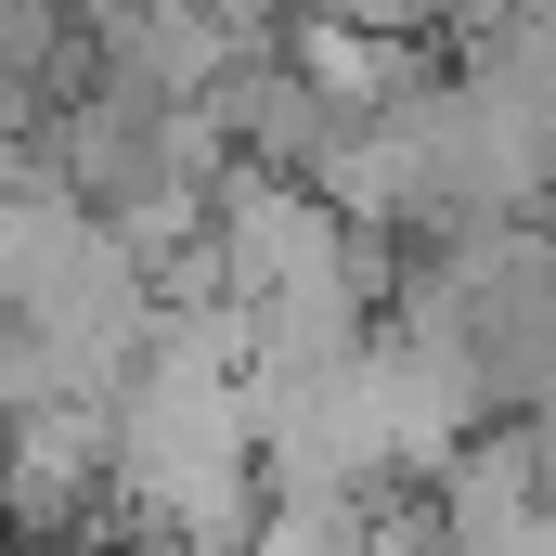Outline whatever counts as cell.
<instances>
[{"instance_id":"3957f363","label":"cell","mask_w":556,"mask_h":556,"mask_svg":"<svg viewBox=\"0 0 556 556\" xmlns=\"http://www.w3.org/2000/svg\"><path fill=\"white\" fill-rule=\"evenodd\" d=\"M194 13H207V26H233L247 52H260V39H285V26H298V0H194Z\"/></svg>"},{"instance_id":"6da1fadb","label":"cell","mask_w":556,"mask_h":556,"mask_svg":"<svg viewBox=\"0 0 556 556\" xmlns=\"http://www.w3.org/2000/svg\"><path fill=\"white\" fill-rule=\"evenodd\" d=\"M363 505H376V492H260L247 556H350L363 544Z\"/></svg>"},{"instance_id":"7a4b0ae2","label":"cell","mask_w":556,"mask_h":556,"mask_svg":"<svg viewBox=\"0 0 556 556\" xmlns=\"http://www.w3.org/2000/svg\"><path fill=\"white\" fill-rule=\"evenodd\" d=\"M350 556H453V531H440V505H427V492H376Z\"/></svg>"}]
</instances>
